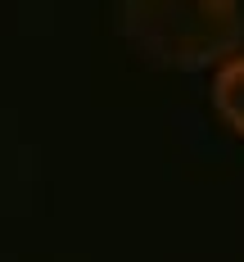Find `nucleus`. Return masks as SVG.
<instances>
[{
	"label": "nucleus",
	"instance_id": "nucleus-1",
	"mask_svg": "<svg viewBox=\"0 0 244 262\" xmlns=\"http://www.w3.org/2000/svg\"><path fill=\"white\" fill-rule=\"evenodd\" d=\"M122 32L163 68H221L244 46L240 0H122Z\"/></svg>",
	"mask_w": 244,
	"mask_h": 262
},
{
	"label": "nucleus",
	"instance_id": "nucleus-2",
	"mask_svg": "<svg viewBox=\"0 0 244 262\" xmlns=\"http://www.w3.org/2000/svg\"><path fill=\"white\" fill-rule=\"evenodd\" d=\"M213 108L235 136H244V50L213 68Z\"/></svg>",
	"mask_w": 244,
	"mask_h": 262
}]
</instances>
